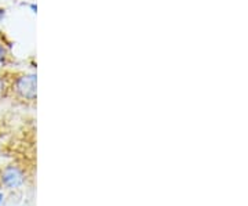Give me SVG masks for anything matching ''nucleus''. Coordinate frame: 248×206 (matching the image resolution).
<instances>
[{
	"instance_id": "1",
	"label": "nucleus",
	"mask_w": 248,
	"mask_h": 206,
	"mask_svg": "<svg viewBox=\"0 0 248 206\" xmlns=\"http://www.w3.org/2000/svg\"><path fill=\"white\" fill-rule=\"evenodd\" d=\"M36 73L22 72L16 75L10 81V90L16 94V97L27 103L36 101Z\"/></svg>"
},
{
	"instance_id": "2",
	"label": "nucleus",
	"mask_w": 248,
	"mask_h": 206,
	"mask_svg": "<svg viewBox=\"0 0 248 206\" xmlns=\"http://www.w3.org/2000/svg\"><path fill=\"white\" fill-rule=\"evenodd\" d=\"M27 181L25 171L17 165H9L0 171V186L7 189H17Z\"/></svg>"
},
{
	"instance_id": "3",
	"label": "nucleus",
	"mask_w": 248,
	"mask_h": 206,
	"mask_svg": "<svg viewBox=\"0 0 248 206\" xmlns=\"http://www.w3.org/2000/svg\"><path fill=\"white\" fill-rule=\"evenodd\" d=\"M10 91V81L4 76V75H0V101L4 100L7 97Z\"/></svg>"
},
{
	"instance_id": "4",
	"label": "nucleus",
	"mask_w": 248,
	"mask_h": 206,
	"mask_svg": "<svg viewBox=\"0 0 248 206\" xmlns=\"http://www.w3.org/2000/svg\"><path fill=\"white\" fill-rule=\"evenodd\" d=\"M7 61H9V47L3 39H0V67L6 65Z\"/></svg>"
},
{
	"instance_id": "5",
	"label": "nucleus",
	"mask_w": 248,
	"mask_h": 206,
	"mask_svg": "<svg viewBox=\"0 0 248 206\" xmlns=\"http://www.w3.org/2000/svg\"><path fill=\"white\" fill-rule=\"evenodd\" d=\"M4 17V9H1V7H0V18H3Z\"/></svg>"
},
{
	"instance_id": "6",
	"label": "nucleus",
	"mask_w": 248,
	"mask_h": 206,
	"mask_svg": "<svg viewBox=\"0 0 248 206\" xmlns=\"http://www.w3.org/2000/svg\"><path fill=\"white\" fill-rule=\"evenodd\" d=\"M1 202H3V195L0 194V205H1Z\"/></svg>"
}]
</instances>
